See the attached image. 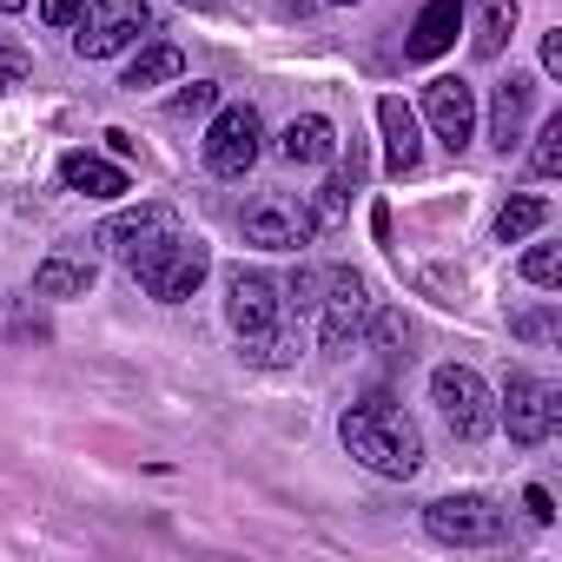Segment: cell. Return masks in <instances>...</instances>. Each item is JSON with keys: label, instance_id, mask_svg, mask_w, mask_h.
Segmentation results:
<instances>
[{"label": "cell", "instance_id": "1", "mask_svg": "<svg viewBox=\"0 0 562 562\" xmlns=\"http://www.w3.org/2000/svg\"><path fill=\"white\" fill-rule=\"evenodd\" d=\"M338 437H345V450H351L371 476H391V483L417 476V463H424V437H417V424H411L391 397L351 404L345 424H338Z\"/></svg>", "mask_w": 562, "mask_h": 562}, {"label": "cell", "instance_id": "2", "mask_svg": "<svg viewBox=\"0 0 562 562\" xmlns=\"http://www.w3.org/2000/svg\"><path fill=\"white\" fill-rule=\"evenodd\" d=\"M205 271H212V251H205L199 238H186V232H172V238H159L146 258H133V278H139L159 305H186V299L205 285Z\"/></svg>", "mask_w": 562, "mask_h": 562}, {"label": "cell", "instance_id": "3", "mask_svg": "<svg viewBox=\"0 0 562 562\" xmlns=\"http://www.w3.org/2000/svg\"><path fill=\"white\" fill-rule=\"evenodd\" d=\"M430 404L443 411V424H450L457 443H476V437L496 430V397H490V384L470 364H437L430 371Z\"/></svg>", "mask_w": 562, "mask_h": 562}, {"label": "cell", "instance_id": "4", "mask_svg": "<svg viewBox=\"0 0 562 562\" xmlns=\"http://www.w3.org/2000/svg\"><path fill=\"white\" fill-rule=\"evenodd\" d=\"M424 529L443 542V549H496L503 542V529H509V516L490 503V496H437L430 509H424Z\"/></svg>", "mask_w": 562, "mask_h": 562}, {"label": "cell", "instance_id": "5", "mask_svg": "<svg viewBox=\"0 0 562 562\" xmlns=\"http://www.w3.org/2000/svg\"><path fill=\"white\" fill-rule=\"evenodd\" d=\"M146 27H153V0H100L93 14H80L74 54H80V60H106V54L133 47Z\"/></svg>", "mask_w": 562, "mask_h": 562}, {"label": "cell", "instance_id": "6", "mask_svg": "<svg viewBox=\"0 0 562 562\" xmlns=\"http://www.w3.org/2000/svg\"><path fill=\"white\" fill-rule=\"evenodd\" d=\"M496 424L509 430V443H542L549 430H555V384L549 378H536V371H509V384H503V411H496Z\"/></svg>", "mask_w": 562, "mask_h": 562}, {"label": "cell", "instance_id": "7", "mask_svg": "<svg viewBox=\"0 0 562 562\" xmlns=\"http://www.w3.org/2000/svg\"><path fill=\"white\" fill-rule=\"evenodd\" d=\"M258 139H265V120L251 106H225L212 126H205V172L218 179H245L258 166Z\"/></svg>", "mask_w": 562, "mask_h": 562}, {"label": "cell", "instance_id": "8", "mask_svg": "<svg viewBox=\"0 0 562 562\" xmlns=\"http://www.w3.org/2000/svg\"><path fill=\"white\" fill-rule=\"evenodd\" d=\"M325 351L345 358L358 338H364V318H371V285L358 271H325Z\"/></svg>", "mask_w": 562, "mask_h": 562}, {"label": "cell", "instance_id": "9", "mask_svg": "<svg viewBox=\"0 0 562 562\" xmlns=\"http://www.w3.org/2000/svg\"><path fill=\"white\" fill-rule=\"evenodd\" d=\"M312 232H318L312 205H299L285 192H265L258 205H245V238L265 251H299V245H312Z\"/></svg>", "mask_w": 562, "mask_h": 562}, {"label": "cell", "instance_id": "10", "mask_svg": "<svg viewBox=\"0 0 562 562\" xmlns=\"http://www.w3.org/2000/svg\"><path fill=\"white\" fill-rule=\"evenodd\" d=\"M424 120H430V133H437L450 153H463V146L476 139V87L457 80V74L430 80V87H424Z\"/></svg>", "mask_w": 562, "mask_h": 562}, {"label": "cell", "instance_id": "11", "mask_svg": "<svg viewBox=\"0 0 562 562\" xmlns=\"http://www.w3.org/2000/svg\"><path fill=\"white\" fill-rule=\"evenodd\" d=\"M278 312H285V299H278V285L265 271H232L225 278V318H232V331L238 338H251V331H271L278 325Z\"/></svg>", "mask_w": 562, "mask_h": 562}, {"label": "cell", "instance_id": "12", "mask_svg": "<svg viewBox=\"0 0 562 562\" xmlns=\"http://www.w3.org/2000/svg\"><path fill=\"white\" fill-rule=\"evenodd\" d=\"M172 232H179L172 205H139V212H120V218H106V225H100V245H113V251L133 265V258H146L159 238H172Z\"/></svg>", "mask_w": 562, "mask_h": 562}, {"label": "cell", "instance_id": "13", "mask_svg": "<svg viewBox=\"0 0 562 562\" xmlns=\"http://www.w3.org/2000/svg\"><path fill=\"white\" fill-rule=\"evenodd\" d=\"M457 27H463V0H430V8L417 14V27H411V41H404V60H443L450 47H457Z\"/></svg>", "mask_w": 562, "mask_h": 562}, {"label": "cell", "instance_id": "14", "mask_svg": "<svg viewBox=\"0 0 562 562\" xmlns=\"http://www.w3.org/2000/svg\"><path fill=\"white\" fill-rule=\"evenodd\" d=\"M529 106H536V80H529V74H509V80L490 93V139H496V153H509V146L522 139Z\"/></svg>", "mask_w": 562, "mask_h": 562}, {"label": "cell", "instance_id": "15", "mask_svg": "<svg viewBox=\"0 0 562 562\" xmlns=\"http://www.w3.org/2000/svg\"><path fill=\"white\" fill-rule=\"evenodd\" d=\"M378 126H384V166L404 179V172H417V159H424V133H417V113L391 93V100H378Z\"/></svg>", "mask_w": 562, "mask_h": 562}, {"label": "cell", "instance_id": "16", "mask_svg": "<svg viewBox=\"0 0 562 562\" xmlns=\"http://www.w3.org/2000/svg\"><path fill=\"white\" fill-rule=\"evenodd\" d=\"M93 285H100V265L80 258V251H54L34 271V299H87Z\"/></svg>", "mask_w": 562, "mask_h": 562}, {"label": "cell", "instance_id": "17", "mask_svg": "<svg viewBox=\"0 0 562 562\" xmlns=\"http://www.w3.org/2000/svg\"><path fill=\"white\" fill-rule=\"evenodd\" d=\"M338 153V126L325 113H299L285 133H278V159H292V166H325Z\"/></svg>", "mask_w": 562, "mask_h": 562}, {"label": "cell", "instance_id": "18", "mask_svg": "<svg viewBox=\"0 0 562 562\" xmlns=\"http://www.w3.org/2000/svg\"><path fill=\"white\" fill-rule=\"evenodd\" d=\"M60 179H67V192H87V199H120V192H133L126 166H113V159H100V153H67V159H60Z\"/></svg>", "mask_w": 562, "mask_h": 562}, {"label": "cell", "instance_id": "19", "mask_svg": "<svg viewBox=\"0 0 562 562\" xmlns=\"http://www.w3.org/2000/svg\"><path fill=\"white\" fill-rule=\"evenodd\" d=\"M516 34V0H476V21H470V47L476 60H496Z\"/></svg>", "mask_w": 562, "mask_h": 562}, {"label": "cell", "instance_id": "20", "mask_svg": "<svg viewBox=\"0 0 562 562\" xmlns=\"http://www.w3.org/2000/svg\"><path fill=\"white\" fill-rule=\"evenodd\" d=\"M179 74H186V54L159 41V47H146V54L126 67V80H120V87H126V93H146V87H166V80H179Z\"/></svg>", "mask_w": 562, "mask_h": 562}, {"label": "cell", "instance_id": "21", "mask_svg": "<svg viewBox=\"0 0 562 562\" xmlns=\"http://www.w3.org/2000/svg\"><path fill=\"white\" fill-rule=\"evenodd\" d=\"M542 225H549V199H542V192H516V199L496 212V238H503V245H522V238L542 232Z\"/></svg>", "mask_w": 562, "mask_h": 562}, {"label": "cell", "instance_id": "22", "mask_svg": "<svg viewBox=\"0 0 562 562\" xmlns=\"http://www.w3.org/2000/svg\"><path fill=\"white\" fill-rule=\"evenodd\" d=\"M238 351H245V364H258V371H285V364H299V338H285L278 325L238 338Z\"/></svg>", "mask_w": 562, "mask_h": 562}, {"label": "cell", "instance_id": "23", "mask_svg": "<svg viewBox=\"0 0 562 562\" xmlns=\"http://www.w3.org/2000/svg\"><path fill=\"white\" fill-rule=\"evenodd\" d=\"M529 166H536V179H555V172H562V120H542Z\"/></svg>", "mask_w": 562, "mask_h": 562}, {"label": "cell", "instance_id": "24", "mask_svg": "<svg viewBox=\"0 0 562 562\" xmlns=\"http://www.w3.org/2000/svg\"><path fill=\"white\" fill-rule=\"evenodd\" d=\"M522 278H529V285H542V292H555L562 251H555V245H529V251H522Z\"/></svg>", "mask_w": 562, "mask_h": 562}, {"label": "cell", "instance_id": "25", "mask_svg": "<svg viewBox=\"0 0 562 562\" xmlns=\"http://www.w3.org/2000/svg\"><path fill=\"white\" fill-rule=\"evenodd\" d=\"M292 299L285 305H299V312H318V299H325V271H312V265H299V278L285 285Z\"/></svg>", "mask_w": 562, "mask_h": 562}, {"label": "cell", "instance_id": "26", "mask_svg": "<svg viewBox=\"0 0 562 562\" xmlns=\"http://www.w3.org/2000/svg\"><path fill=\"white\" fill-rule=\"evenodd\" d=\"M27 80V54L21 47H8V41H0V93H14Z\"/></svg>", "mask_w": 562, "mask_h": 562}, {"label": "cell", "instance_id": "27", "mask_svg": "<svg viewBox=\"0 0 562 562\" xmlns=\"http://www.w3.org/2000/svg\"><path fill=\"white\" fill-rule=\"evenodd\" d=\"M80 14H87V0H41L47 27H80Z\"/></svg>", "mask_w": 562, "mask_h": 562}, {"label": "cell", "instance_id": "28", "mask_svg": "<svg viewBox=\"0 0 562 562\" xmlns=\"http://www.w3.org/2000/svg\"><path fill=\"white\" fill-rule=\"evenodd\" d=\"M364 325H371V338H378V345H404V338H411V325H404L397 312H371Z\"/></svg>", "mask_w": 562, "mask_h": 562}, {"label": "cell", "instance_id": "29", "mask_svg": "<svg viewBox=\"0 0 562 562\" xmlns=\"http://www.w3.org/2000/svg\"><path fill=\"white\" fill-rule=\"evenodd\" d=\"M212 100H218V87H212V80H192V87H186V93L172 100V113H205Z\"/></svg>", "mask_w": 562, "mask_h": 562}, {"label": "cell", "instance_id": "30", "mask_svg": "<svg viewBox=\"0 0 562 562\" xmlns=\"http://www.w3.org/2000/svg\"><path fill=\"white\" fill-rule=\"evenodd\" d=\"M8 338H47V325H41V318H27V312H21V299H8Z\"/></svg>", "mask_w": 562, "mask_h": 562}, {"label": "cell", "instance_id": "31", "mask_svg": "<svg viewBox=\"0 0 562 562\" xmlns=\"http://www.w3.org/2000/svg\"><path fill=\"white\" fill-rule=\"evenodd\" d=\"M338 212H345V179L318 186V205H312V218H338Z\"/></svg>", "mask_w": 562, "mask_h": 562}, {"label": "cell", "instance_id": "32", "mask_svg": "<svg viewBox=\"0 0 562 562\" xmlns=\"http://www.w3.org/2000/svg\"><path fill=\"white\" fill-rule=\"evenodd\" d=\"M542 74H549V80L562 74V27H555V34H542Z\"/></svg>", "mask_w": 562, "mask_h": 562}, {"label": "cell", "instance_id": "33", "mask_svg": "<svg viewBox=\"0 0 562 562\" xmlns=\"http://www.w3.org/2000/svg\"><path fill=\"white\" fill-rule=\"evenodd\" d=\"M522 509H529L536 522H549V516H555V509H549V490H522Z\"/></svg>", "mask_w": 562, "mask_h": 562}, {"label": "cell", "instance_id": "34", "mask_svg": "<svg viewBox=\"0 0 562 562\" xmlns=\"http://www.w3.org/2000/svg\"><path fill=\"white\" fill-rule=\"evenodd\" d=\"M516 331H522V338H549L555 325H549V318H516Z\"/></svg>", "mask_w": 562, "mask_h": 562}, {"label": "cell", "instance_id": "35", "mask_svg": "<svg viewBox=\"0 0 562 562\" xmlns=\"http://www.w3.org/2000/svg\"><path fill=\"white\" fill-rule=\"evenodd\" d=\"M27 8V0H0V14H21Z\"/></svg>", "mask_w": 562, "mask_h": 562}, {"label": "cell", "instance_id": "36", "mask_svg": "<svg viewBox=\"0 0 562 562\" xmlns=\"http://www.w3.org/2000/svg\"><path fill=\"white\" fill-rule=\"evenodd\" d=\"M199 8H225V0H199Z\"/></svg>", "mask_w": 562, "mask_h": 562}, {"label": "cell", "instance_id": "37", "mask_svg": "<svg viewBox=\"0 0 562 562\" xmlns=\"http://www.w3.org/2000/svg\"><path fill=\"white\" fill-rule=\"evenodd\" d=\"M331 8H351V0H331Z\"/></svg>", "mask_w": 562, "mask_h": 562}]
</instances>
